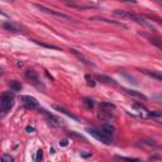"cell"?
Returning <instances> with one entry per match:
<instances>
[{"mask_svg":"<svg viewBox=\"0 0 162 162\" xmlns=\"http://www.w3.org/2000/svg\"><path fill=\"white\" fill-rule=\"evenodd\" d=\"M124 91L127 92L128 95L130 96H134V98H138V99H142V100H147V96H146L144 94H142V92L139 91H136V90H129V89H124Z\"/></svg>","mask_w":162,"mask_h":162,"instance_id":"obj_14","label":"cell"},{"mask_svg":"<svg viewBox=\"0 0 162 162\" xmlns=\"http://www.w3.org/2000/svg\"><path fill=\"white\" fill-rule=\"evenodd\" d=\"M67 144H68V141L67 139H61L60 141V146H62V147H66Z\"/></svg>","mask_w":162,"mask_h":162,"instance_id":"obj_29","label":"cell"},{"mask_svg":"<svg viewBox=\"0 0 162 162\" xmlns=\"http://www.w3.org/2000/svg\"><path fill=\"white\" fill-rule=\"evenodd\" d=\"M33 130H34L33 127H27V132H28V133H32Z\"/></svg>","mask_w":162,"mask_h":162,"instance_id":"obj_31","label":"cell"},{"mask_svg":"<svg viewBox=\"0 0 162 162\" xmlns=\"http://www.w3.org/2000/svg\"><path fill=\"white\" fill-rule=\"evenodd\" d=\"M84 103H85V105H86L87 108H92V106H94L95 105V103H94V100H92V99H85L84 100Z\"/></svg>","mask_w":162,"mask_h":162,"instance_id":"obj_23","label":"cell"},{"mask_svg":"<svg viewBox=\"0 0 162 162\" xmlns=\"http://www.w3.org/2000/svg\"><path fill=\"white\" fill-rule=\"evenodd\" d=\"M149 117L151 118H158V117H162V111L157 110V111H151L149 113Z\"/></svg>","mask_w":162,"mask_h":162,"instance_id":"obj_24","label":"cell"},{"mask_svg":"<svg viewBox=\"0 0 162 162\" xmlns=\"http://www.w3.org/2000/svg\"><path fill=\"white\" fill-rule=\"evenodd\" d=\"M86 132L90 134V136L94 137L95 139H98L99 142H101V143H104V144H111V142H113V138H111L110 136H108V134H105L101 129H98V128H87Z\"/></svg>","mask_w":162,"mask_h":162,"instance_id":"obj_2","label":"cell"},{"mask_svg":"<svg viewBox=\"0 0 162 162\" xmlns=\"http://www.w3.org/2000/svg\"><path fill=\"white\" fill-rule=\"evenodd\" d=\"M61 1H63V3H66V1H67V0H61Z\"/></svg>","mask_w":162,"mask_h":162,"instance_id":"obj_32","label":"cell"},{"mask_svg":"<svg viewBox=\"0 0 162 162\" xmlns=\"http://www.w3.org/2000/svg\"><path fill=\"white\" fill-rule=\"evenodd\" d=\"M94 20H99V22H104V23H111V24H115V25H119L122 28H128L124 23H120V22H117V20H110V19H106V18H103V17H92Z\"/></svg>","mask_w":162,"mask_h":162,"instance_id":"obj_11","label":"cell"},{"mask_svg":"<svg viewBox=\"0 0 162 162\" xmlns=\"http://www.w3.org/2000/svg\"><path fill=\"white\" fill-rule=\"evenodd\" d=\"M70 51H71V53H74V55H75L76 57H77V58H79V60H80L82 63L87 65V66H94V63H92V62H90V61H89V60H86L84 56H81L80 53H79L77 51H76V49H70Z\"/></svg>","mask_w":162,"mask_h":162,"instance_id":"obj_17","label":"cell"},{"mask_svg":"<svg viewBox=\"0 0 162 162\" xmlns=\"http://www.w3.org/2000/svg\"><path fill=\"white\" fill-rule=\"evenodd\" d=\"M36 8H37V9H39L41 11H44V13H47V14H52V15H56V17H58V18L66 19V20H71V22H75L74 19H71L70 17H68V15L63 14V13H61V11H57V10L49 9V8H46V6H43V5H39V4H36Z\"/></svg>","mask_w":162,"mask_h":162,"instance_id":"obj_4","label":"cell"},{"mask_svg":"<svg viewBox=\"0 0 162 162\" xmlns=\"http://www.w3.org/2000/svg\"><path fill=\"white\" fill-rule=\"evenodd\" d=\"M142 144H144V146H148V147H157V143L155 141H152V139H141L139 141Z\"/></svg>","mask_w":162,"mask_h":162,"instance_id":"obj_20","label":"cell"},{"mask_svg":"<svg viewBox=\"0 0 162 162\" xmlns=\"http://www.w3.org/2000/svg\"><path fill=\"white\" fill-rule=\"evenodd\" d=\"M19 99H20V101L24 104L28 109H34V108H38V105H39V104H38V100L30 95H22Z\"/></svg>","mask_w":162,"mask_h":162,"instance_id":"obj_5","label":"cell"},{"mask_svg":"<svg viewBox=\"0 0 162 162\" xmlns=\"http://www.w3.org/2000/svg\"><path fill=\"white\" fill-rule=\"evenodd\" d=\"M25 77L28 79L29 81H32V82L36 85L37 87H39V89H44V85L43 84H41V81H39V77H38V74L34 70H27L25 71Z\"/></svg>","mask_w":162,"mask_h":162,"instance_id":"obj_6","label":"cell"},{"mask_svg":"<svg viewBox=\"0 0 162 162\" xmlns=\"http://www.w3.org/2000/svg\"><path fill=\"white\" fill-rule=\"evenodd\" d=\"M95 77L98 79L99 81H101V82L106 84V85H113V86H117V85H118V82L114 79H111V77H109V76H106V75H100V74H98V75L95 76Z\"/></svg>","mask_w":162,"mask_h":162,"instance_id":"obj_8","label":"cell"},{"mask_svg":"<svg viewBox=\"0 0 162 162\" xmlns=\"http://www.w3.org/2000/svg\"><path fill=\"white\" fill-rule=\"evenodd\" d=\"M123 3H130V4H137V0H120Z\"/></svg>","mask_w":162,"mask_h":162,"instance_id":"obj_30","label":"cell"},{"mask_svg":"<svg viewBox=\"0 0 162 162\" xmlns=\"http://www.w3.org/2000/svg\"><path fill=\"white\" fill-rule=\"evenodd\" d=\"M14 104V95L13 92L10 91H5L3 92L1 96H0V110H1L3 114H6L8 111L11 109Z\"/></svg>","mask_w":162,"mask_h":162,"instance_id":"obj_1","label":"cell"},{"mask_svg":"<svg viewBox=\"0 0 162 162\" xmlns=\"http://www.w3.org/2000/svg\"><path fill=\"white\" fill-rule=\"evenodd\" d=\"M39 111H41V113L43 114V115H46V117H47V119L49 120V123H52V124H55V125H57V127H60L61 124H62L58 118L55 117V115L51 114V113H48V111L46 110V109H39Z\"/></svg>","mask_w":162,"mask_h":162,"instance_id":"obj_7","label":"cell"},{"mask_svg":"<svg viewBox=\"0 0 162 162\" xmlns=\"http://www.w3.org/2000/svg\"><path fill=\"white\" fill-rule=\"evenodd\" d=\"M141 34L143 37H147L152 44H155L156 47H158L160 49H162V39H160V38H156V37H152V36H148V34H144V33H141Z\"/></svg>","mask_w":162,"mask_h":162,"instance_id":"obj_15","label":"cell"},{"mask_svg":"<svg viewBox=\"0 0 162 162\" xmlns=\"http://www.w3.org/2000/svg\"><path fill=\"white\" fill-rule=\"evenodd\" d=\"M5 1H13V0H5Z\"/></svg>","mask_w":162,"mask_h":162,"instance_id":"obj_33","label":"cell"},{"mask_svg":"<svg viewBox=\"0 0 162 162\" xmlns=\"http://www.w3.org/2000/svg\"><path fill=\"white\" fill-rule=\"evenodd\" d=\"M66 4L68 6H71V8H75V9H81V10H84V9H92V8H95V6H92V5H82V4H77V3H75V1H66Z\"/></svg>","mask_w":162,"mask_h":162,"instance_id":"obj_13","label":"cell"},{"mask_svg":"<svg viewBox=\"0 0 162 162\" xmlns=\"http://www.w3.org/2000/svg\"><path fill=\"white\" fill-rule=\"evenodd\" d=\"M36 43H38V44H41V46H43V47H46V48H51V49H60L57 46H52V44H46V43H41V42H38V41H34Z\"/></svg>","mask_w":162,"mask_h":162,"instance_id":"obj_22","label":"cell"},{"mask_svg":"<svg viewBox=\"0 0 162 162\" xmlns=\"http://www.w3.org/2000/svg\"><path fill=\"white\" fill-rule=\"evenodd\" d=\"M100 129H101L105 134H108V136H110V137L113 136L114 132H115V128H114V127L111 125V124H103V125H101V128H100Z\"/></svg>","mask_w":162,"mask_h":162,"instance_id":"obj_16","label":"cell"},{"mask_svg":"<svg viewBox=\"0 0 162 162\" xmlns=\"http://www.w3.org/2000/svg\"><path fill=\"white\" fill-rule=\"evenodd\" d=\"M114 14L118 15V17H123V18H129L132 20L139 23V24H143V25H148V23L144 20L143 17L138 14H134V13H130V11H124V10H119V9H115L114 10Z\"/></svg>","mask_w":162,"mask_h":162,"instance_id":"obj_3","label":"cell"},{"mask_svg":"<svg viewBox=\"0 0 162 162\" xmlns=\"http://www.w3.org/2000/svg\"><path fill=\"white\" fill-rule=\"evenodd\" d=\"M139 71L143 72L144 75L149 76V77H152V79L162 81V72H160V71H151V70H146V68H142V70H139Z\"/></svg>","mask_w":162,"mask_h":162,"instance_id":"obj_9","label":"cell"},{"mask_svg":"<svg viewBox=\"0 0 162 162\" xmlns=\"http://www.w3.org/2000/svg\"><path fill=\"white\" fill-rule=\"evenodd\" d=\"M9 86H10V90L13 91V92H18V91H20L22 90V84L19 82V81H10L9 82Z\"/></svg>","mask_w":162,"mask_h":162,"instance_id":"obj_18","label":"cell"},{"mask_svg":"<svg viewBox=\"0 0 162 162\" xmlns=\"http://www.w3.org/2000/svg\"><path fill=\"white\" fill-rule=\"evenodd\" d=\"M42 158H43V153H42V151L39 149V151L36 153V156L33 157V160H34V161H41Z\"/></svg>","mask_w":162,"mask_h":162,"instance_id":"obj_25","label":"cell"},{"mask_svg":"<svg viewBox=\"0 0 162 162\" xmlns=\"http://www.w3.org/2000/svg\"><path fill=\"white\" fill-rule=\"evenodd\" d=\"M86 80H87V85L89 86H95V82L92 81V79H90V76L86 75Z\"/></svg>","mask_w":162,"mask_h":162,"instance_id":"obj_28","label":"cell"},{"mask_svg":"<svg viewBox=\"0 0 162 162\" xmlns=\"http://www.w3.org/2000/svg\"><path fill=\"white\" fill-rule=\"evenodd\" d=\"M55 109L57 110V111H60V113H62V114H65L66 117H68V118H71V119H74V120H76V122H79V118L76 117L75 114H72L71 111H68L67 109H65L63 106H61V105H55Z\"/></svg>","mask_w":162,"mask_h":162,"instance_id":"obj_10","label":"cell"},{"mask_svg":"<svg viewBox=\"0 0 162 162\" xmlns=\"http://www.w3.org/2000/svg\"><path fill=\"white\" fill-rule=\"evenodd\" d=\"M100 109L111 111V110L115 109V105L113 103H110V101H101V103H100Z\"/></svg>","mask_w":162,"mask_h":162,"instance_id":"obj_19","label":"cell"},{"mask_svg":"<svg viewBox=\"0 0 162 162\" xmlns=\"http://www.w3.org/2000/svg\"><path fill=\"white\" fill-rule=\"evenodd\" d=\"M3 161H9V162H13L14 161V157H11V156H9V155H3Z\"/></svg>","mask_w":162,"mask_h":162,"instance_id":"obj_26","label":"cell"},{"mask_svg":"<svg viewBox=\"0 0 162 162\" xmlns=\"http://www.w3.org/2000/svg\"><path fill=\"white\" fill-rule=\"evenodd\" d=\"M146 17H147L148 19H153L155 22H157V23H160V24H162V19L158 18V17H156V15H153V14H147Z\"/></svg>","mask_w":162,"mask_h":162,"instance_id":"obj_21","label":"cell"},{"mask_svg":"<svg viewBox=\"0 0 162 162\" xmlns=\"http://www.w3.org/2000/svg\"><path fill=\"white\" fill-rule=\"evenodd\" d=\"M119 160H128V161H138V158H132V157H123V156H117Z\"/></svg>","mask_w":162,"mask_h":162,"instance_id":"obj_27","label":"cell"},{"mask_svg":"<svg viewBox=\"0 0 162 162\" xmlns=\"http://www.w3.org/2000/svg\"><path fill=\"white\" fill-rule=\"evenodd\" d=\"M3 28L5 29V30H8V32H14V33L20 32V29H19L15 24H13L11 22H4L3 23Z\"/></svg>","mask_w":162,"mask_h":162,"instance_id":"obj_12","label":"cell"}]
</instances>
